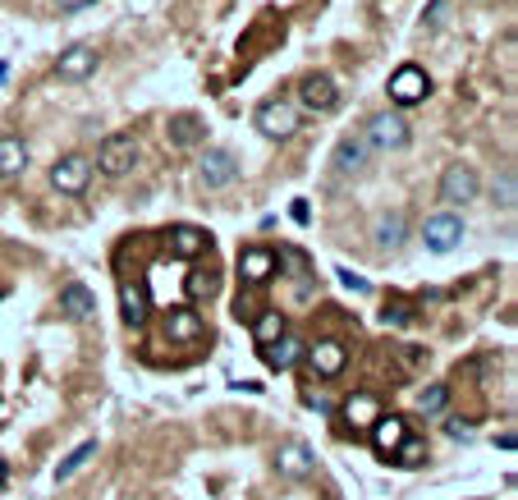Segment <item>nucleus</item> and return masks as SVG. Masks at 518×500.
<instances>
[{"mask_svg":"<svg viewBox=\"0 0 518 500\" xmlns=\"http://www.w3.org/2000/svg\"><path fill=\"white\" fill-rule=\"evenodd\" d=\"M101 65V51L92 42H74L60 51V60H56V78H65V83H83V78H92Z\"/></svg>","mask_w":518,"mask_h":500,"instance_id":"9d476101","label":"nucleus"},{"mask_svg":"<svg viewBox=\"0 0 518 500\" xmlns=\"http://www.w3.org/2000/svg\"><path fill=\"white\" fill-rule=\"evenodd\" d=\"M88 179H92V161L83 152H65L60 161L51 166V189H56V193L78 198V193H88Z\"/></svg>","mask_w":518,"mask_h":500,"instance_id":"423d86ee","label":"nucleus"},{"mask_svg":"<svg viewBox=\"0 0 518 500\" xmlns=\"http://www.w3.org/2000/svg\"><path fill=\"white\" fill-rule=\"evenodd\" d=\"M106 179H124L133 166H138V138L133 134H106L97 143V161H92Z\"/></svg>","mask_w":518,"mask_h":500,"instance_id":"f257e3e1","label":"nucleus"},{"mask_svg":"<svg viewBox=\"0 0 518 500\" xmlns=\"http://www.w3.org/2000/svg\"><path fill=\"white\" fill-rule=\"evenodd\" d=\"M28 166V143L19 134H0V179H14Z\"/></svg>","mask_w":518,"mask_h":500,"instance_id":"412c9836","label":"nucleus"},{"mask_svg":"<svg viewBox=\"0 0 518 500\" xmlns=\"http://www.w3.org/2000/svg\"><path fill=\"white\" fill-rule=\"evenodd\" d=\"M298 106L312 111V115H331L340 106V88L331 74H303V83H298Z\"/></svg>","mask_w":518,"mask_h":500,"instance_id":"0eeeda50","label":"nucleus"},{"mask_svg":"<svg viewBox=\"0 0 518 500\" xmlns=\"http://www.w3.org/2000/svg\"><path fill=\"white\" fill-rule=\"evenodd\" d=\"M404 436H408V423L399 413H381L376 423H372V445H376V455H395L399 445H404Z\"/></svg>","mask_w":518,"mask_h":500,"instance_id":"a211bd4d","label":"nucleus"},{"mask_svg":"<svg viewBox=\"0 0 518 500\" xmlns=\"http://www.w3.org/2000/svg\"><path fill=\"white\" fill-rule=\"evenodd\" d=\"M303 358H308V367H312V372H317L321 381H331V377H340V372H344L349 349L340 345V340H321V345L303 349Z\"/></svg>","mask_w":518,"mask_h":500,"instance_id":"ddd939ff","label":"nucleus"},{"mask_svg":"<svg viewBox=\"0 0 518 500\" xmlns=\"http://www.w3.org/2000/svg\"><path fill=\"white\" fill-rule=\"evenodd\" d=\"M390 459H399L404 468H418L422 459H427V441H418V436H404V445L390 455Z\"/></svg>","mask_w":518,"mask_h":500,"instance_id":"cd10ccee","label":"nucleus"},{"mask_svg":"<svg viewBox=\"0 0 518 500\" xmlns=\"http://www.w3.org/2000/svg\"><path fill=\"white\" fill-rule=\"evenodd\" d=\"M344 418H349V423H358V427H372L376 423V418H381V404H376V395H353V400L344 404Z\"/></svg>","mask_w":518,"mask_h":500,"instance_id":"393cba45","label":"nucleus"},{"mask_svg":"<svg viewBox=\"0 0 518 500\" xmlns=\"http://www.w3.org/2000/svg\"><path fill=\"white\" fill-rule=\"evenodd\" d=\"M92 455H97V441H83V445H78V450H74V455H69V459H65L60 468H56V482H69L74 473L83 468V464H88Z\"/></svg>","mask_w":518,"mask_h":500,"instance_id":"bb28decb","label":"nucleus"},{"mask_svg":"<svg viewBox=\"0 0 518 500\" xmlns=\"http://www.w3.org/2000/svg\"><path fill=\"white\" fill-rule=\"evenodd\" d=\"M207 248H211V234L207 230H198V225H175L170 230V253L175 257L188 262V257H202Z\"/></svg>","mask_w":518,"mask_h":500,"instance_id":"aec40b11","label":"nucleus"},{"mask_svg":"<svg viewBox=\"0 0 518 500\" xmlns=\"http://www.w3.org/2000/svg\"><path fill=\"white\" fill-rule=\"evenodd\" d=\"M496 202L505 207V212L514 207V170H509V166H505V175L496 179Z\"/></svg>","mask_w":518,"mask_h":500,"instance_id":"c756f323","label":"nucleus"},{"mask_svg":"<svg viewBox=\"0 0 518 500\" xmlns=\"http://www.w3.org/2000/svg\"><path fill=\"white\" fill-rule=\"evenodd\" d=\"M340 280L353 289V294H367V280H358V276H353V271H340Z\"/></svg>","mask_w":518,"mask_h":500,"instance_id":"2f4dec72","label":"nucleus"},{"mask_svg":"<svg viewBox=\"0 0 518 500\" xmlns=\"http://www.w3.org/2000/svg\"><path fill=\"white\" fill-rule=\"evenodd\" d=\"M477 193H482V179H477V170L473 166H463V161H454V166H445V175H441V202H450V207H468V202H477Z\"/></svg>","mask_w":518,"mask_h":500,"instance_id":"9b49d317","label":"nucleus"},{"mask_svg":"<svg viewBox=\"0 0 518 500\" xmlns=\"http://www.w3.org/2000/svg\"><path fill=\"white\" fill-rule=\"evenodd\" d=\"M198 179H202V189H207V193L230 189V184L239 179V156L225 152V147H207V152H202V161H198Z\"/></svg>","mask_w":518,"mask_h":500,"instance_id":"39448f33","label":"nucleus"},{"mask_svg":"<svg viewBox=\"0 0 518 500\" xmlns=\"http://www.w3.org/2000/svg\"><path fill=\"white\" fill-rule=\"evenodd\" d=\"M60 312H65L69 322H92L97 317V294H92L83 280H69L60 289Z\"/></svg>","mask_w":518,"mask_h":500,"instance_id":"f3484780","label":"nucleus"},{"mask_svg":"<svg viewBox=\"0 0 518 500\" xmlns=\"http://www.w3.org/2000/svg\"><path fill=\"white\" fill-rule=\"evenodd\" d=\"M202 335H207V326L193 308H170L166 312V340L170 345H198Z\"/></svg>","mask_w":518,"mask_h":500,"instance_id":"dca6fc26","label":"nucleus"},{"mask_svg":"<svg viewBox=\"0 0 518 500\" xmlns=\"http://www.w3.org/2000/svg\"><path fill=\"white\" fill-rule=\"evenodd\" d=\"M303 349H308L303 340H298V335H289V331H285V335L276 340V345L266 349V363L276 367V372H289L294 363H303Z\"/></svg>","mask_w":518,"mask_h":500,"instance_id":"4be33fe9","label":"nucleus"},{"mask_svg":"<svg viewBox=\"0 0 518 500\" xmlns=\"http://www.w3.org/2000/svg\"><path fill=\"white\" fill-rule=\"evenodd\" d=\"M56 5H60V14H78V10L97 5V0H56Z\"/></svg>","mask_w":518,"mask_h":500,"instance_id":"7c9ffc66","label":"nucleus"},{"mask_svg":"<svg viewBox=\"0 0 518 500\" xmlns=\"http://www.w3.org/2000/svg\"><path fill=\"white\" fill-rule=\"evenodd\" d=\"M120 312H124V326H129V331H143V326H147V312H152V308H147V289L124 280V285H120Z\"/></svg>","mask_w":518,"mask_h":500,"instance_id":"6ab92c4d","label":"nucleus"},{"mask_svg":"<svg viewBox=\"0 0 518 500\" xmlns=\"http://www.w3.org/2000/svg\"><path fill=\"white\" fill-rule=\"evenodd\" d=\"M367 156H372V147H367L363 129H358V134H344V138L335 143V156H331V166H335V175H363Z\"/></svg>","mask_w":518,"mask_h":500,"instance_id":"4468645a","label":"nucleus"},{"mask_svg":"<svg viewBox=\"0 0 518 500\" xmlns=\"http://www.w3.org/2000/svg\"><path fill=\"white\" fill-rule=\"evenodd\" d=\"M276 276H280V257L271 253V248L253 244V248L239 253V280L248 285V289H262V285H271Z\"/></svg>","mask_w":518,"mask_h":500,"instance_id":"6e6552de","label":"nucleus"},{"mask_svg":"<svg viewBox=\"0 0 518 500\" xmlns=\"http://www.w3.org/2000/svg\"><path fill=\"white\" fill-rule=\"evenodd\" d=\"M5 482H10V464H5V459H0V487H5Z\"/></svg>","mask_w":518,"mask_h":500,"instance_id":"473e14b6","label":"nucleus"},{"mask_svg":"<svg viewBox=\"0 0 518 500\" xmlns=\"http://www.w3.org/2000/svg\"><path fill=\"white\" fill-rule=\"evenodd\" d=\"M166 138H170V147H179V152H193V147L207 143V124H202V115H193V111H179V115L166 120Z\"/></svg>","mask_w":518,"mask_h":500,"instance_id":"f8f14e48","label":"nucleus"},{"mask_svg":"<svg viewBox=\"0 0 518 500\" xmlns=\"http://www.w3.org/2000/svg\"><path fill=\"white\" fill-rule=\"evenodd\" d=\"M363 138L372 152H404L408 138H413V129H408V120L399 111H376L363 129Z\"/></svg>","mask_w":518,"mask_h":500,"instance_id":"f03ea898","label":"nucleus"},{"mask_svg":"<svg viewBox=\"0 0 518 500\" xmlns=\"http://www.w3.org/2000/svg\"><path fill=\"white\" fill-rule=\"evenodd\" d=\"M280 335H285V312L280 308H262L257 317H253V340H257L262 349H271Z\"/></svg>","mask_w":518,"mask_h":500,"instance_id":"5701e85b","label":"nucleus"},{"mask_svg":"<svg viewBox=\"0 0 518 500\" xmlns=\"http://www.w3.org/2000/svg\"><path fill=\"white\" fill-rule=\"evenodd\" d=\"M422 244H427V253H454L463 244V216H454V212L427 216L422 221Z\"/></svg>","mask_w":518,"mask_h":500,"instance_id":"1a4fd4ad","label":"nucleus"},{"mask_svg":"<svg viewBox=\"0 0 518 500\" xmlns=\"http://www.w3.org/2000/svg\"><path fill=\"white\" fill-rule=\"evenodd\" d=\"M390 106L395 111H408V106H418V101H427V92H431V78H427V69H418V65H399L395 74H390Z\"/></svg>","mask_w":518,"mask_h":500,"instance_id":"20e7f679","label":"nucleus"},{"mask_svg":"<svg viewBox=\"0 0 518 500\" xmlns=\"http://www.w3.org/2000/svg\"><path fill=\"white\" fill-rule=\"evenodd\" d=\"M450 5H454V0H431V5L422 10V23H427V28H441V23L450 19Z\"/></svg>","mask_w":518,"mask_h":500,"instance_id":"c85d7f7f","label":"nucleus"},{"mask_svg":"<svg viewBox=\"0 0 518 500\" xmlns=\"http://www.w3.org/2000/svg\"><path fill=\"white\" fill-rule=\"evenodd\" d=\"M445 409H450V386L436 381V386H427V390L418 395V413H422V418H436V413H445Z\"/></svg>","mask_w":518,"mask_h":500,"instance_id":"a878e982","label":"nucleus"},{"mask_svg":"<svg viewBox=\"0 0 518 500\" xmlns=\"http://www.w3.org/2000/svg\"><path fill=\"white\" fill-rule=\"evenodd\" d=\"M253 124H257V134H262V138L285 143V138H294V134H298V111L289 106L285 97H271V101H262V106H257Z\"/></svg>","mask_w":518,"mask_h":500,"instance_id":"7ed1b4c3","label":"nucleus"},{"mask_svg":"<svg viewBox=\"0 0 518 500\" xmlns=\"http://www.w3.org/2000/svg\"><path fill=\"white\" fill-rule=\"evenodd\" d=\"M276 468H280V478H294V482H303V478H312L317 459H312V450H308L303 441H285L280 450H276Z\"/></svg>","mask_w":518,"mask_h":500,"instance_id":"2eb2a0df","label":"nucleus"},{"mask_svg":"<svg viewBox=\"0 0 518 500\" xmlns=\"http://www.w3.org/2000/svg\"><path fill=\"white\" fill-rule=\"evenodd\" d=\"M404 234H408V216L404 212H386V216L376 221V244L381 248H399Z\"/></svg>","mask_w":518,"mask_h":500,"instance_id":"b1692460","label":"nucleus"}]
</instances>
